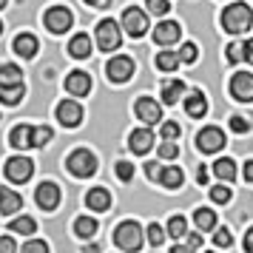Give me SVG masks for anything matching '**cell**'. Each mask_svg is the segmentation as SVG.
<instances>
[{"mask_svg":"<svg viewBox=\"0 0 253 253\" xmlns=\"http://www.w3.org/2000/svg\"><path fill=\"white\" fill-rule=\"evenodd\" d=\"M251 23H253V12L248 3H230L222 12V29L228 35H242V32L251 29Z\"/></svg>","mask_w":253,"mask_h":253,"instance_id":"6da1fadb","label":"cell"},{"mask_svg":"<svg viewBox=\"0 0 253 253\" xmlns=\"http://www.w3.org/2000/svg\"><path fill=\"white\" fill-rule=\"evenodd\" d=\"M114 242L120 251H139L142 248V228H139V222H134V219H128V222H123V225H117L114 230Z\"/></svg>","mask_w":253,"mask_h":253,"instance_id":"7a4b0ae2","label":"cell"},{"mask_svg":"<svg viewBox=\"0 0 253 253\" xmlns=\"http://www.w3.org/2000/svg\"><path fill=\"white\" fill-rule=\"evenodd\" d=\"M66 165H69V171L74 173V176L85 179V176H91V173L97 171V157H94L91 151L77 148V151L69 157V160H66Z\"/></svg>","mask_w":253,"mask_h":253,"instance_id":"3957f363","label":"cell"},{"mask_svg":"<svg viewBox=\"0 0 253 253\" xmlns=\"http://www.w3.org/2000/svg\"><path fill=\"white\" fill-rule=\"evenodd\" d=\"M123 43V32H120V26L114 20H100L97 23V46L103 48V51H117Z\"/></svg>","mask_w":253,"mask_h":253,"instance_id":"277c9868","label":"cell"},{"mask_svg":"<svg viewBox=\"0 0 253 253\" xmlns=\"http://www.w3.org/2000/svg\"><path fill=\"white\" fill-rule=\"evenodd\" d=\"M222 145H225V134L216 126H208L196 134V148L202 151V154H216Z\"/></svg>","mask_w":253,"mask_h":253,"instance_id":"5b68a950","label":"cell"},{"mask_svg":"<svg viewBox=\"0 0 253 253\" xmlns=\"http://www.w3.org/2000/svg\"><path fill=\"white\" fill-rule=\"evenodd\" d=\"M105 74H108V80H111V83L131 80V74H134V60L126 57V54L111 57V60H108V66H105Z\"/></svg>","mask_w":253,"mask_h":253,"instance_id":"8992f818","label":"cell"},{"mask_svg":"<svg viewBox=\"0 0 253 253\" xmlns=\"http://www.w3.org/2000/svg\"><path fill=\"white\" fill-rule=\"evenodd\" d=\"M123 29H126L131 37H142L148 32V17H145V12L137 9V6L126 9V14H123Z\"/></svg>","mask_w":253,"mask_h":253,"instance_id":"52a82bcc","label":"cell"},{"mask_svg":"<svg viewBox=\"0 0 253 253\" xmlns=\"http://www.w3.org/2000/svg\"><path fill=\"white\" fill-rule=\"evenodd\" d=\"M32 171H35V162L29 160V157H12V160L6 162V176L12 182H29Z\"/></svg>","mask_w":253,"mask_h":253,"instance_id":"ba28073f","label":"cell"},{"mask_svg":"<svg viewBox=\"0 0 253 253\" xmlns=\"http://www.w3.org/2000/svg\"><path fill=\"white\" fill-rule=\"evenodd\" d=\"M71 12L66 6H51L46 12V29L48 32H54V35H63L66 29H71Z\"/></svg>","mask_w":253,"mask_h":253,"instance_id":"9c48e42d","label":"cell"},{"mask_svg":"<svg viewBox=\"0 0 253 253\" xmlns=\"http://www.w3.org/2000/svg\"><path fill=\"white\" fill-rule=\"evenodd\" d=\"M57 120H60V126L77 128V126L83 123V108H80V103H74V100H63V103L57 105Z\"/></svg>","mask_w":253,"mask_h":253,"instance_id":"30bf717a","label":"cell"},{"mask_svg":"<svg viewBox=\"0 0 253 253\" xmlns=\"http://www.w3.org/2000/svg\"><path fill=\"white\" fill-rule=\"evenodd\" d=\"M35 202L43 211H54V208L60 205V188L54 182H40L35 191Z\"/></svg>","mask_w":253,"mask_h":253,"instance_id":"8fae6325","label":"cell"},{"mask_svg":"<svg viewBox=\"0 0 253 253\" xmlns=\"http://www.w3.org/2000/svg\"><path fill=\"white\" fill-rule=\"evenodd\" d=\"M230 94L239 103H251L253 100V74H233L230 77Z\"/></svg>","mask_w":253,"mask_h":253,"instance_id":"7c38bea8","label":"cell"},{"mask_svg":"<svg viewBox=\"0 0 253 253\" xmlns=\"http://www.w3.org/2000/svg\"><path fill=\"white\" fill-rule=\"evenodd\" d=\"M134 111H137V117L145 123V126H154L157 120H162V108L157 100H151V97H139L137 105H134Z\"/></svg>","mask_w":253,"mask_h":253,"instance_id":"4fadbf2b","label":"cell"},{"mask_svg":"<svg viewBox=\"0 0 253 253\" xmlns=\"http://www.w3.org/2000/svg\"><path fill=\"white\" fill-rule=\"evenodd\" d=\"M179 35H182V29H179V23H173V20H162V23H157V29H154V40H157L160 46L176 43Z\"/></svg>","mask_w":253,"mask_h":253,"instance_id":"5bb4252c","label":"cell"},{"mask_svg":"<svg viewBox=\"0 0 253 253\" xmlns=\"http://www.w3.org/2000/svg\"><path fill=\"white\" fill-rule=\"evenodd\" d=\"M151 145H154V134H151V128H137V131L128 134V148L134 151V154H148Z\"/></svg>","mask_w":253,"mask_h":253,"instance_id":"9a60e30c","label":"cell"},{"mask_svg":"<svg viewBox=\"0 0 253 253\" xmlns=\"http://www.w3.org/2000/svg\"><path fill=\"white\" fill-rule=\"evenodd\" d=\"M66 91L74 94V97H83V94L91 91V77L85 71H71L66 77Z\"/></svg>","mask_w":253,"mask_h":253,"instance_id":"2e32d148","label":"cell"},{"mask_svg":"<svg viewBox=\"0 0 253 253\" xmlns=\"http://www.w3.org/2000/svg\"><path fill=\"white\" fill-rule=\"evenodd\" d=\"M23 208V196L14 194L12 188H0V213L3 216H12Z\"/></svg>","mask_w":253,"mask_h":253,"instance_id":"e0dca14e","label":"cell"},{"mask_svg":"<svg viewBox=\"0 0 253 253\" xmlns=\"http://www.w3.org/2000/svg\"><path fill=\"white\" fill-rule=\"evenodd\" d=\"M9 142H12L14 148H32L35 145V128L32 126H14L12 134H9Z\"/></svg>","mask_w":253,"mask_h":253,"instance_id":"ac0fdd59","label":"cell"},{"mask_svg":"<svg viewBox=\"0 0 253 253\" xmlns=\"http://www.w3.org/2000/svg\"><path fill=\"white\" fill-rule=\"evenodd\" d=\"M185 111L191 117H205L208 111V100L202 91H188L185 94Z\"/></svg>","mask_w":253,"mask_h":253,"instance_id":"d6986e66","label":"cell"},{"mask_svg":"<svg viewBox=\"0 0 253 253\" xmlns=\"http://www.w3.org/2000/svg\"><path fill=\"white\" fill-rule=\"evenodd\" d=\"M85 205L91 208V211H108L111 208V194L105 188H91L88 196H85Z\"/></svg>","mask_w":253,"mask_h":253,"instance_id":"ffe728a7","label":"cell"},{"mask_svg":"<svg viewBox=\"0 0 253 253\" xmlns=\"http://www.w3.org/2000/svg\"><path fill=\"white\" fill-rule=\"evenodd\" d=\"M14 54H20V57H35L37 54V37L35 35H17L14 37Z\"/></svg>","mask_w":253,"mask_h":253,"instance_id":"44dd1931","label":"cell"},{"mask_svg":"<svg viewBox=\"0 0 253 253\" xmlns=\"http://www.w3.org/2000/svg\"><path fill=\"white\" fill-rule=\"evenodd\" d=\"M69 54L74 60H85L88 54H91V40H88V35H74L69 43Z\"/></svg>","mask_w":253,"mask_h":253,"instance_id":"7402d4cb","label":"cell"},{"mask_svg":"<svg viewBox=\"0 0 253 253\" xmlns=\"http://www.w3.org/2000/svg\"><path fill=\"white\" fill-rule=\"evenodd\" d=\"M182 94H185V83H182V80H168V83H162V103H165V105H176Z\"/></svg>","mask_w":253,"mask_h":253,"instance_id":"603a6c76","label":"cell"},{"mask_svg":"<svg viewBox=\"0 0 253 253\" xmlns=\"http://www.w3.org/2000/svg\"><path fill=\"white\" fill-rule=\"evenodd\" d=\"M23 94H26V85H23V83H14V85H0V103L17 105L20 100H23Z\"/></svg>","mask_w":253,"mask_h":253,"instance_id":"cb8c5ba5","label":"cell"},{"mask_svg":"<svg viewBox=\"0 0 253 253\" xmlns=\"http://www.w3.org/2000/svg\"><path fill=\"white\" fill-rule=\"evenodd\" d=\"M160 182L165 185V188H182V182H185V173H182V168H176V165H168V168H162V173H160Z\"/></svg>","mask_w":253,"mask_h":253,"instance_id":"d4e9b609","label":"cell"},{"mask_svg":"<svg viewBox=\"0 0 253 253\" xmlns=\"http://www.w3.org/2000/svg\"><path fill=\"white\" fill-rule=\"evenodd\" d=\"M194 225L202 230V233H208V230L216 228V213H213V211H208V208H196V211H194Z\"/></svg>","mask_w":253,"mask_h":253,"instance_id":"484cf974","label":"cell"},{"mask_svg":"<svg viewBox=\"0 0 253 253\" xmlns=\"http://www.w3.org/2000/svg\"><path fill=\"white\" fill-rule=\"evenodd\" d=\"M213 173H216L222 182H233V179H236V162L228 160V157H225V160H216L213 162Z\"/></svg>","mask_w":253,"mask_h":253,"instance_id":"4316f807","label":"cell"},{"mask_svg":"<svg viewBox=\"0 0 253 253\" xmlns=\"http://www.w3.org/2000/svg\"><path fill=\"white\" fill-rule=\"evenodd\" d=\"M14 83H23V71L12 63L0 66V85H14Z\"/></svg>","mask_w":253,"mask_h":253,"instance_id":"83f0119b","label":"cell"},{"mask_svg":"<svg viewBox=\"0 0 253 253\" xmlns=\"http://www.w3.org/2000/svg\"><path fill=\"white\" fill-rule=\"evenodd\" d=\"M74 233L83 236V239H91L94 233H97V222H94L91 216H80L77 222H74Z\"/></svg>","mask_w":253,"mask_h":253,"instance_id":"f1b7e54d","label":"cell"},{"mask_svg":"<svg viewBox=\"0 0 253 253\" xmlns=\"http://www.w3.org/2000/svg\"><path fill=\"white\" fill-rule=\"evenodd\" d=\"M179 51H160L157 54V69H162V71H173L176 66H179Z\"/></svg>","mask_w":253,"mask_h":253,"instance_id":"f546056e","label":"cell"},{"mask_svg":"<svg viewBox=\"0 0 253 253\" xmlns=\"http://www.w3.org/2000/svg\"><path fill=\"white\" fill-rule=\"evenodd\" d=\"M9 230H12V233H26V236H29V233H35L37 230V225H35V219L32 216H17V219L9 222Z\"/></svg>","mask_w":253,"mask_h":253,"instance_id":"4dcf8cb0","label":"cell"},{"mask_svg":"<svg viewBox=\"0 0 253 253\" xmlns=\"http://www.w3.org/2000/svg\"><path fill=\"white\" fill-rule=\"evenodd\" d=\"M185 233H188V219L185 216H171V222H168V236L182 239Z\"/></svg>","mask_w":253,"mask_h":253,"instance_id":"1f68e13d","label":"cell"},{"mask_svg":"<svg viewBox=\"0 0 253 253\" xmlns=\"http://www.w3.org/2000/svg\"><path fill=\"white\" fill-rule=\"evenodd\" d=\"M145 6H148V12L157 14V17H165V14L171 12V3H168V0H145Z\"/></svg>","mask_w":253,"mask_h":253,"instance_id":"d6a6232c","label":"cell"},{"mask_svg":"<svg viewBox=\"0 0 253 253\" xmlns=\"http://www.w3.org/2000/svg\"><path fill=\"white\" fill-rule=\"evenodd\" d=\"M230 188H225V185H213V188H211V199H213V202H219V205H228L230 202Z\"/></svg>","mask_w":253,"mask_h":253,"instance_id":"836d02e7","label":"cell"},{"mask_svg":"<svg viewBox=\"0 0 253 253\" xmlns=\"http://www.w3.org/2000/svg\"><path fill=\"white\" fill-rule=\"evenodd\" d=\"M165 236H168V230H162L157 222H154V225H148V242L154 245V248H160L162 242H165Z\"/></svg>","mask_w":253,"mask_h":253,"instance_id":"e575fe53","label":"cell"},{"mask_svg":"<svg viewBox=\"0 0 253 253\" xmlns=\"http://www.w3.org/2000/svg\"><path fill=\"white\" fill-rule=\"evenodd\" d=\"M51 137H54V131H51L48 126H37L35 128V145H40V148H43V145H48V142H51Z\"/></svg>","mask_w":253,"mask_h":253,"instance_id":"d590c367","label":"cell"},{"mask_svg":"<svg viewBox=\"0 0 253 253\" xmlns=\"http://www.w3.org/2000/svg\"><path fill=\"white\" fill-rule=\"evenodd\" d=\"M176 154H179V145H176L173 139H165V142L160 145V157L162 160H173Z\"/></svg>","mask_w":253,"mask_h":253,"instance_id":"8d00e7d4","label":"cell"},{"mask_svg":"<svg viewBox=\"0 0 253 253\" xmlns=\"http://www.w3.org/2000/svg\"><path fill=\"white\" fill-rule=\"evenodd\" d=\"M230 131L233 134H245V131H251V120H245V117H230Z\"/></svg>","mask_w":253,"mask_h":253,"instance_id":"74e56055","label":"cell"},{"mask_svg":"<svg viewBox=\"0 0 253 253\" xmlns=\"http://www.w3.org/2000/svg\"><path fill=\"white\" fill-rule=\"evenodd\" d=\"M20 253H48V245L40 242V239H32V242H26L23 248H20Z\"/></svg>","mask_w":253,"mask_h":253,"instance_id":"f35d334b","label":"cell"},{"mask_svg":"<svg viewBox=\"0 0 253 253\" xmlns=\"http://www.w3.org/2000/svg\"><path fill=\"white\" fill-rule=\"evenodd\" d=\"M213 242H216V248H230V245H233V236L228 233V228H219L216 233H213Z\"/></svg>","mask_w":253,"mask_h":253,"instance_id":"ab89813d","label":"cell"},{"mask_svg":"<svg viewBox=\"0 0 253 253\" xmlns=\"http://www.w3.org/2000/svg\"><path fill=\"white\" fill-rule=\"evenodd\" d=\"M117 176H120L123 182H128V179L134 176V165H131V162H117Z\"/></svg>","mask_w":253,"mask_h":253,"instance_id":"60d3db41","label":"cell"},{"mask_svg":"<svg viewBox=\"0 0 253 253\" xmlns=\"http://www.w3.org/2000/svg\"><path fill=\"white\" fill-rule=\"evenodd\" d=\"M179 57H182V63H194V60H196V46H194V43H182Z\"/></svg>","mask_w":253,"mask_h":253,"instance_id":"b9f144b4","label":"cell"},{"mask_svg":"<svg viewBox=\"0 0 253 253\" xmlns=\"http://www.w3.org/2000/svg\"><path fill=\"white\" fill-rule=\"evenodd\" d=\"M242 57H245V46H239V43H230V46H228V63H239Z\"/></svg>","mask_w":253,"mask_h":253,"instance_id":"7bdbcfd3","label":"cell"},{"mask_svg":"<svg viewBox=\"0 0 253 253\" xmlns=\"http://www.w3.org/2000/svg\"><path fill=\"white\" fill-rule=\"evenodd\" d=\"M179 137V126L176 123H162V139H176Z\"/></svg>","mask_w":253,"mask_h":253,"instance_id":"ee69618b","label":"cell"},{"mask_svg":"<svg viewBox=\"0 0 253 253\" xmlns=\"http://www.w3.org/2000/svg\"><path fill=\"white\" fill-rule=\"evenodd\" d=\"M0 253H17V245L12 236H0Z\"/></svg>","mask_w":253,"mask_h":253,"instance_id":"f6af8a7d","label":"cell"},{"mask_svg":"<svg viewBox=\"0 0 253 253\" xmlns=\"http://www.w3.org/2000/svg\"><path fill=\"white\" fill-rule=\"evenodd\" d=\"M145 171H148V179H157V182H160V173H162V168L157 165V162H148V168H145Z\"/></svg>","mask_w":253,"mask_h":253,"instance_id":"bcb514c9","label":"cell"},{"mask_svg":"<svg viewBox=\"0 0 253 253\" xmlns=\"http://www.w3.org/2000/svg\"><path fill=\"white\" fill-rule=\"evenodd\" d=\"M245 251L253 253V228L248 230V233H245Z\"/></svg>","mask_w":253,"mask_h":253,"instance_id":"7dc6e473","label":"cell"},{"mask_svg":"<svg viewBox=\"0 0 253 253\" xmlns=\"http://www.w3.org/2000/svg\"><path fill=\"white\" fill-rule=\"evenodd\" d=\"M245 60L253 66V40H248V43H245Z\"/></svg>","mask_w":253,"mask_h":253,"instance_id":"c3c4849f","label":"cell"},{"mask_svg":"<svg viewBox=\"0 0 253 253\" xmlns=\"http://www.w3.org/2000/svg\"><path fill=\"white\" fill-rule=\"evenodd\" d=\"M188 245H191V248H199V245H202V233H191V236H188Z\"/></svg>","mask_w":253,"mask_h":253,"instance_id":"681fc988","label":"cell"},{"mask_svg":"<svg viewBox=\"0 0 253 253\" xmlns=\"http://www.w3.org/2000/svg\"><path fill=\"white\" fill-rule=\"evenodd\" d=\"M196 182H199V185L208 182V168H202V165H199V171H196Z\"/></svg>","mask_w":253,"mask_h":253,"instance_id":"f907efd6","label":"cell"},{"mask_svg":"<svg viewBox=\"0 0 253 253\" xmlns=\"http://www.w3.org/2000/svg\"><path fill=\"white\" fill-rule=\"evenodd\" d=\"M111 0H85V6H94V9H105Z\"/></svg>","mask_w":253,"mask_h":253,"instance_id":"816d5d0a","label":"cell"},{"mask_svg":"<svg viewBox=\"0 0 253 253\" xmlns=\"http://www.w3.org/2000/svg\"><path fill=\"white\" fill-rule=\"evenodd\" d=\"M245 182H253V160L245 162Z\"/></svg>","mask_w":253,"mask_h":253,"instance_id":"f5cc1de1","label":"cell"},{"mask_svg":"<svg viewBox=\"0 0 253 253\" xmlns=\"http://www.w3.org/2000/svg\"><path fill=\"white\" fill-rule=\"evenodd\" d=\"M194 251H196V248H191V245H176L171 253H194Z\"/></svg>","mask_w":253,"mask_h":253,"instance_id":"db71d44e","label":"cell"},{"mask_svg":"<svg viewBox=\"0 0 253 253\" xmlns=\"http://www.w3.org/2000/svg\"><path fill=\"white\" fill-rule=\"evenodd\" d=\"M0 9H6V0H0Z\"/></svg>","mask_w":253,"mask_h":253,"instance_id":"11a10c76","label":"cell"},{"mask_svg":"<svg viewBox=\"0 0 253 253\" xmlns=\"http://www.w3.org/2000/svg\"><path fill=\"white\" fill-rule=\"evenodd\" d=\"M0 35H3V23H0Z\"/></svg>","mask_w":253,"mask_h":253,"instance_id":"9f6ffc18","label":"cell"},{"mask_svg":"<svg viewBox=\"0 0 253 253\" xmlns=\"http://www.w3.org/2000/svg\"><path fill=\"white\" fill-rule=\"evenodd\" d=\"M208 253H216V251H208Z\"/></svg>","mask_w":253,"mask_h":253,"instance_id":"6f0895ef","label":"cell"}]
</instances>
